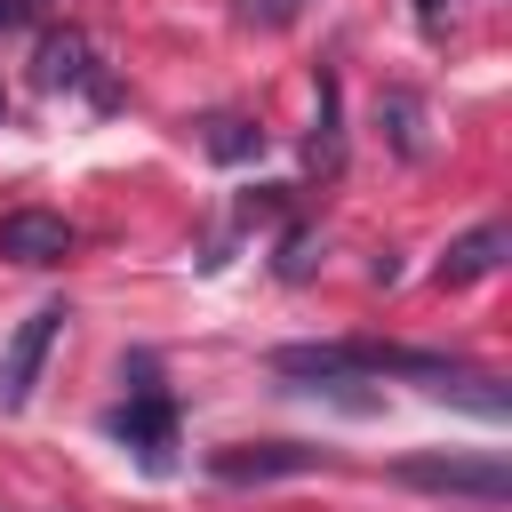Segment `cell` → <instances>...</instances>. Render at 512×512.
Here are the masks:
<instances>
[{
    "instance_id": "1",
    "label": "cell",
    "mask_w": 512,
    "mask_h": 512,
    "mask_svg": "<svg viewBox=\"0 0 512 512\" xmlns=\"http://www.w3.org/2000/svg\"><path fill=\"white\" fill-rule=\"evenodd\" d=\"M392 480L400 488H424V496H472V504H504L512 496L504 456H440V448H424V456H400Z\"/></svg>"
},
{
    "instance_id": "2",
    "label": "cell",
    "mask_w": 512,
    "mask_h": 512,
    "mask_svg": "<svg viewBox=\"0 0 512 512\" xmlns=\"http://www.w3.org/2000/svg\"><path fill=\"white\" fill-rule=\"evenodd\" d=\"M104 432H112L120 448H136L144 472H168V464H176V400H168L160 384H136V392L104 416Z\"/></svg>"
},
{
    "instance_id": "3",
    "label": "cell",
    "mask_w": 512,
    "mask_h": 512,
    "mask_svg": "<svg viewBox=\"0 0 512 512\" xmlns=\"http://www.w3.org/2000/svg\"><path fill=\"white\" fill-rule=\"evenodd\" d=\"M64 304H40V312H24L16 320V336H8V352H0V408H24L32 400V384H40V368H48V352H56V336H64Z\"/></svg>"
},
{
    "instance_id": "4",
    "label": "cell",
    "mask_w": 512,
    "mask_h": 512,
    "mask_svg": "<svg viewBox=\"0 0 512 512\" xmlns=\"http://www.w3.org/2000/svg\"><path fill=\"white\" fill-rule=\"evenodd\" d=\"M328 456L320 448H304V440H240V448H216L208 456V472L224 480V488H248V480H296V472H320Z\"/></svg>"
},
{
    "instance_id": "5",
    "label": "cell",
    "mask_w": 512,
    "mask_h": 512,
    "mask_svg": "<svg viewBox=\"0 0 512 512\" xmlns=\"http://www.w3.org/2000/svg\"><path fill=\"white\" fill-rule=\"evenodd\" d=\"M0 256H8V264H32V272H40V264H64V256H72V224L48 216V208H8V216H0Z\"/></svg>"
},
{
    "instance_id": "6",
    "label": "cell",
    "mask_w": 512,
    "mask_h": 512,
    "mask_svg": "<svg viewBox=\"0 0 512 512\" xmlns=\"http://www.w3.org/2000/svg\"><path fill=\"white\" fill-rule=\"evenodd\" d=\"M512 256V224H472L464 240H448V256H440V288H472V280H488L496 264Z\"/></svg>"
},
{
    "instance_id": "7",
    "label": "cell",
    "mask_w": 512,
    "mask_h": 512,
    "mask_svg": "<svg viewBox=\"0 0 512 512\" xmlns=\"http://www.w3.org/2000/svg\"><path fill=\"white\" fill-rule=\"evenodd\" d=\"M32 80H40V88H88V80H96V48H88V32H72V24L48 32L40 56H32Z\"/></svg>"
},
{
    "instance_id": "8",
    "label": "cell",
    "mask_w": 512,
    "mask_h": 512,
    "mask_svg": "<svg viewBox=\"0 0 512 512\" xmlns=\"http://www.w3.org/2000/svg\"><path fill=\"white\" fill-rule=\"evenodd\" d=\"M200 144H208V160L240 168V160H256V152H264V128H256V120H240V112H216V120H200Z\"/></svg>"
},
{
    "instance_id": "9",
    "label": "cell",
    "mask_w": 512,
    "mask_h": 512,
    "mask_svg": "<svg viewBox=\"0 0 512 512\" xmlns=\"http://www.w3.org/2000/svg\"><path fill=\"white\" fill-rule=\"evenodd\" d=\"M304 160L312 168H344V112H336V72H320V120L304 136Z\"/></svg>"
},
{
    "instance_id": "10",
    "label": "cell",
    "mask_w": 512,
    "mask_h": 512,
    "mask_svg": "<svg viewBox=\"0 0 512 512\" xmlns=\"http://www.w3.org/2000/svg\"><path fill=\"white\" fill-rule=\"evenodd\" d=\"M376 120L392 128V152H400V160H424V128H416V120H424V104H416L408 88H392V96L376 104Z\"/></svg>"
},
{
    "instance_id": "11",
    "label": "cell",
    "mask_w": 512,
    "mask_h": 512,
    "mask_svg": "<svg viewBox=\"0 0 512 512\" xmlns=\"http://www.w3.org/2000/svg\"><path fill=\"white\" fill-rule=\"evenodd\" d=\"M232 16L256 24V32H288V24L304 16V0H232Z\"/></svg>"
},
{
    "instance_id": "12",
    "label": "cell",
    "mask_w": 512,
    "mask_h": 512,
    "mask_svg": "<svg viewBox=\"0 0 512 512\" xmlns=\"http://www.w3.org/2000/svg\"><path fill=\"white\" fill-rule=\"evenodd\" d=\"M280 208H288V192H280V184H264V192H248V200H240V224H272Z\"/></svg>"
},
{
    "instance_id": "13",
    "label": "cell",
    "mask_w": 512,
    "mask_h": 512,
    "mask_svg": "<svg viewBox=\"0 0 512 512\" xmlns=\"http://www.w3.org/2000/svg\"><path fill=\"white\" fill-rule=\"evenodd\" d=\"M312 272V232H288L280 240V280H304Z\"/></svg>"
},
{
    "instance_id": "14",
    "label": "cell",
    "mask_w": 512,
    "mask_h": 512,
    "mask_svg": "<svg viewBox=\"0 0 512 512\" xmlns=\"http://www.w3.org/2000/svg\"><path fill=\"white\" fill-rule=\"evenodd\" d=\"M40 16V0H0V32H16V24H32Z\"/></svg>"
},
{
    "instance_id": "15",
    "label": "cell",
    "mask_w": 512,
    "mask_h": 512,
    "mask_svg": "<svg viewBox=\"0 0 512 512\" xmlns=\"http://www.w3.org/2000/svg\"><path fill=\"white\" fill-rule=\"evenodd\" d=\"M0 120H8V88H0Z\"/></svg>"
}]
</instances>
